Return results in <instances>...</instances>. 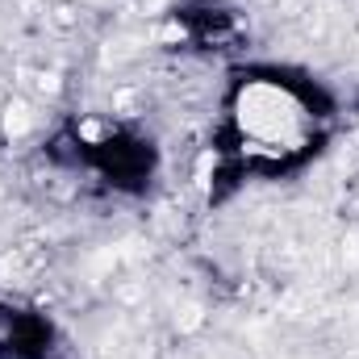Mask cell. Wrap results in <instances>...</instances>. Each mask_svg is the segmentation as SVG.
Here are the masks:
<instances>
[{
  "mask_svg": "<svg viewBox=\"0 0 359 359\" xmlns=\"http://www.w3.org/2000/svg\"><path fill=\"white\" fill-rule=\"evenodd\" d=\"M25 121H29V117H25V104H13V109H8V134H13V130L21 134V130H25Z\"/></svg>",
  "mask_w": 359,
  "mask_h": 359,
  "instance_id": "obj_1",
  "label": "cell"
}]
</instances>
